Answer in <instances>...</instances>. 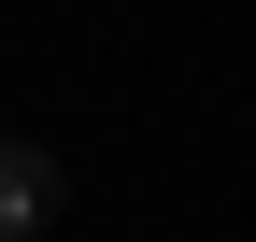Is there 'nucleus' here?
Listing matches in <instances>:
<instances>
[{
	"label": "nucleus",
	"mask_w": 256,
	"mask_h": 242,
	"mask_svg": "<svg viewBox=\"0 0 256 242\" xmlns=\"http://www.w3.org/2000/svg\"><path fill=\"white\" fill-rule=\"evenodd\" d=\"M43 228H57V157L0 142V242H43Z\"/></svg>",
	"instance_id": "nucleus-1"
}]
</instances>
